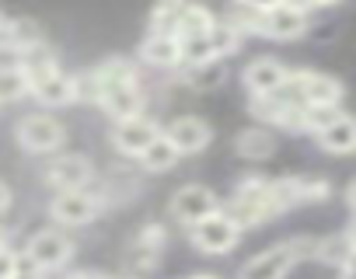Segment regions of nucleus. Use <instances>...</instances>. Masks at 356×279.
<instances>
[{
    "label": "nucleus",
    "mask_w": 356,
    "mask_h": 279,
    "mask_svg": "<svg viewBox=\"0 0 356 279\" xmlns=\"http://www.w3.org/2000/svg\"><path fill=\"white\" fill-rule=\"evenodd\" d=\"M220 210H224L241 230H245V227H259V223L280 217L276 206H273V196H269V178H259V175L238 182V189L231 192V199H227Z\"/></svg>",
    "instance_id": "nucleus-1"
},
{
    "label": "nucleus",
    "mask_w": 356,
    "mask_h": 279,
    "mask_svg": "<svg viewBox=\"0 0 356 279\" xmlns=\"http://www.w3.org/2000/svg\"><path fill=\"white\" fill-rule=\"evenodd\" d=\"M189 237H193V244H196L203 255H227V251L241 241V227H238L224 210H217V213H210V217L189 223Z\"/></svg>",
    "instance_id": "nucleus-2"
},
{
    "label": "nucleus",
    "mask_w": 356,
    "mask_h": 279,
    "mask_svg": "<svg viewBox=\"0 0 356 279\" xmlns=\"http://www.w3.org/2000/svg\"><path fill=\"white\" fill-rule=\"evenodd\" d=\"M18 144L22 151L29 154H53L67 144V129L56 115H46V112H35V115H25L18 122Z\"/></svg>",
    "instance_id": "nucleus-3"
},
{
    "label": "nucleus",
    "mask_w": 356,
    "mask_h": 279,
    "mask_svg": "<svg viewBox=\"0 0 356 279\" xmlns=\"http://www.w3.org/2000/svg\"><path fill=\"white\" fill-rule=\"evenodd\" d=\"M102 213V199L88 189H67L60 196H53L49 203V217L63 227H84Z\"/></svg>",
    "instance_id": "nucleus-4"
},
{
    "label": "nucleus",
    "mask_w": 356,
    "mask_h": 279,
    "mask_svg": "<svg viewBox=\"0 0 356 279\" xmlns=\"http://www.w3.org/2000/svg\"><path fill=\"white\" fill-rule=\"evenodd\" d=\"M70 255H74L70 237L60 234V230H53V227H49V230H39V234L29 241V248H25V262L35 265V269H42V272L63 269V265L70 262Z\"/></svg>",
    "instance_id": "nucleus-5"
},
{
    "label": "nucleus",
    "mask_w": 356,
    "mask_h": 279,
    "mask_svg": "<svg viewBox=\"0 0 356 279\" xmlns=\"http://www.w3.org/2000/svg\"><path fill=\"white\" fill-rule=\"evenodd\" d=\"M154 136H161V126H157L150 115L140 112V115H129V119H119V122H115V129H112V144H115L119 154H126V158H140Z\"/></svg>",
    "instance_id": "nucleus-6"
},
{
    "label": "nucleus",
    "mask_w": 356,
    "mask_h": 279,
    "mask_svg": "<svg viewBox=\"0 0 356 279\" xmlns=\"http://www.w3.org/2000/svg\"><path fill=\"white\" fill-rule=\"evenodd\" d=\"M297 262H300V258H297L293 244L283 241V244H273V248L259 251L255 258H248V262L241 265V279H283Z\"/></svg>",
    "instance_id": "nucleus-7"
},
{
    "label": "nucleus",
    "mask_w": 356,
    "mask_h": 279,
    "mask_svg": "<svg viewBox=\"0 0 356 279\" xmlns=\"http://www.w3.org/2000/svg\"><path fill=\"white\" fill-rule=\"evenodd\" d=\"M217 210H220V196L207 185H182L171 196V217L182 223H196Z\"/></svg>",
    "instance_id": "nucleus-8"
},
{
    "label": "nucleus",
    "mask_w": 356,
    "mask_h": 279,
    "mask_svg": "<svg viewBox=\"0 0 356 279\" xmlns=\"http://www.w3.org/2000/svg\"><path fill=\"white\" fill-rule=\"evenodd\" d=\"M161 133L175 144L178 154H200V151L210 147V140H213L210 122L200 119V115H178V119H175L168 129H161Z\"/></svg>",
    "instance_id": "nucleus-9"
},
{
    "label": "nucleus",
    "mask_w": 356,
    "mask_h": 279,
    "mask_svg": "<svg viewBox=\"0 0 356 279\" xmlns=\"http://www.w3.org/2000/svg\"><path fill=\"white\" fill-rule=\"evenodd\" d=\"M91 178H95V168H91V161L81 158V154H60V158L49 164V171H46V182H49L56 192L88 189Z\"/></svg>",
    "instance_id": "nucleus-10"
},
{
    "label": "nucleus",
    "mask_w": 356,
    "mask_h": 279,
    "mask_svg": "<svg viewBox=\"0 0 356 279\" xmlns=\"http://www.w3.org/2000/svg\"><path fill=\"white\" fill-rule=\"evenodd\" d=\"M307 32V15L297 11V8H286V4H276L262 15V35L266 39H276V42H293Z\"/></svg>",
    "instance_id": "nucleus-11"
},
{
    "label": "nucleus",
    "mask_w": 356,
    "mask_h": 279,
    "mask_svg": "<svg viewBox=\"0 0 356 279\" xmlns=\"http://www.w3.org/2000/svg\"><path fill=\"white\" fill-rule=\"evenodd\" d=\"M300 81V101L304 105H342L346 87L339 77L332 74H318V70H297Z\"/></svg>",
    "instance_id": "nucleus-12"
},
{
    "label": "nucleus",
    "mask_w": 356,
    "mask_h": 279,
    "mask_svg": "<svg viewBox=\"0 0 356 279\" xmlns=\"http://www.w3.org/2000/svg\"><path fill=\"white\" fill-rule=\"evenodd\" d=\"M98 105L105 108L108 119H129V115H140L143 112V91H140V81H126V84H108L102 87V98Z\"/></svg>",
    "instance_id": "nucleus-13"
},
{
    "label": "nucleus",
    "mask_w": 356,
    "mask_h": 279,
    "mask_svg": "<svg viewBox=\"0 0 356 279\" xmlns=\"http://www.w3.org/2000/svg\"><path fill=\"white\" fill-rule=\"evenodd\" d=\"M286 74H290V70H286L280 60L262 56V60H252V63L245 67L241 81H245V91H248L252 98H259V94H273V91H280L283 81H286Z\"/></svg>",
    "instance_id": "nucleus-14"
},
{
    "label": "nucleus",
    "mask_w": 356,
    "mask_h": 279,
    "mask_svg": "<svg viewBox=\"0 0 356 279\" xmlns=\"http://www.w3.org/2000/svg\"><path fill=\"white\" fill-rule=\"evenodd\" d=\"M318 136V147L325 151V154H356V119L353 115H339V119H332L321 133H314Z\"/></svg>",
    "instance_id": "nucleus-15"
},
{
    "label": "nucleus",
    "mask_w": 356,
    "mask_h": 279,
    "mask_svg": "<svg viewBox=\"0 0 356 279\" xmlns=\"http://www.w3.org/2000/svg\"><path fill=\"white\" fill-rule=\"evenodd\" d=\"M140 56L143 63L157 67V70H175L182 67V46H178V35H161V32H150L140 46Z\"/></svg>",
    "instance_id": "nucleus-16"
},
{
    "label": "nucleus",
    "mask_w": 356,
    "mask_h": 279,
    "mask_svg": "<svg viewBox=\"0 0 356 279\" xmlns=\"http://www.w3.org/2000/svg\"><path fill=\"white\" fill-rule=\"evenodd\" d=\"M29 94H32L39 105H46V108H63V105L74 101V77L63 74V70H56V74H49L46 81L32 84Z\"/></svg>",
    "instance_id": "nucleus-17"
},
{
    "label": "nucleus",
    "mask_w": 356,
    "mask_h": 279,
    "mask_svg": "<svg viewBox=\"0 0 356 279\" xmlns=\"http://www.w3.org/2000/svg\"><path fill=\"white\" fill-rule=\"evenodd\" d=\"M234 151H238L245 161H269V158L276 154V136H273L266 126L241 129L238 140H234Z\"/></svg>",
    "instance_id": "nucleus-18"
},
{
    "label": "nucleus",
    "mask_w": 356,
    "mask_h": 279,
    "mask_svg": "<svg viewBox=\"0 0 356 279\" xmlns=\"http://www.w3.org/2000/svg\"><path fill=\"white\" fill-rule=\"evenodd\" d=\"M18 67L25 70L29 87H32V84H39V81H46L49 74H56V70H60V63H56V56H53V49H49L46 42L22 49V53H18Z\"/></svg>",
    "instance_id": "nucleus-19"
},
{
    "label": "nucleus",
    "mask_w": 356,
    "mask_h": 279,
    "mask_svg": "<svg viewBox=\"0 0 356 279\" xmlns=\"http://www.w3.org/2000/svg\"><path fill=\"white\" fill-rule=\"evenodd\" d=\"M193 0H157V8L150 11V32H161V35H178L182 28V15Z\"/></svg>",
    "instance_id": "nucleus-20"
},
{
    "label": "nucleus",
    "mask_w": 356,
    "mask_h": 279,
    "mask_svg": "<svg viewBox=\"0 0 356 279\" xmlns=\"http://www.w3.org/2000/svg\"><path fill=\"white\" fill-rule=\"evenodd\" d=\"M182 158L175 151V144L161 133V136H154L150 144H147V151L140 154V164H143V171H154V175H161V171H171L175 168V161Z\"/></svg>",
    "instance_id": "nucleus-21"
},
{
    "label": "nucleus",
    "mask_w": 356,
    "mask_h": 279,
    "mask_svg": "<svg viewBox=\"0 0 356 279\" xmlns=\"http://www.w3.org/2000/svg\"><path fill=\"white\" fill-rule=\"evenodd\" d=\"M210 46H213V56L217 60H227V56H234L238 49H241V42H245V35L231 25V22H224V18H217L213 25H210Z\"/></svg>",
    "instance_id": "nucleus-22"
},
{
    "label": "nucleus",
    "mask_w": 356,
    "mask_h": 279,
    "mask_svg": "<svg viewBox=\"0 0 356 279\" xmlns=\"http://www.w3.org/2000/svg\"><path fill=\"white\" fill-rule=\"evenodd\" d=\"M224 77H227L224 60H207V63H196V67L186 70V84L196 87V91H213V87L224 84Z\"/></svg>",
    "instance_id": "nucleus-23"
},
{
    "label": "nucleus",
    "mask_w": 356,
    "mask_h": 279,
    "mask_svg": "<svg viewBox=\"0 0 356 279\" xmlns=\"http://www.w3.org/2000/svg\"><path fill=\"white\" fill-rule=\"evenodd\" d=\"M29 94V77L18 63H4L0 67V105H15Z\"/></svg>",
    "instance_id": "nucleus-24"
},
{
    "label": "nucleus",
    "mask_w": 356,
    "mask_h": 279,
    "mask_svg": "<svg viewBox=\"0 0 356 279\" xmlns=\"http://www.w3.org/2000/svg\"><path fill=\"white\" fill-rule=\"evenodd\" d=\"M262 15L266 11H259V8H248V4H231V11L224 15V22H231L241 35H262Z\"/></svg>",
    "instance_id": "nucleus-25"
},
{
    "label": "nucleus",
    "mask_w": 356,
    "mask_h": 279,
    "mask_svg": "<svg viewBox=\"0 0 356 279\" xmlns=\"http://www.w3.org/2000/svg\"><path fill=\"white\" fill-rule=\"evenodd\" d=\"M178 46H182V63H189V67L207 63V60H217L207 32H196V35H178Z\"/></svg>",
    "instance_id": "nucleus-26"
},
{
    "label": "nucleus",
    "mask_w": 356,
    "mask_h": 279,
    "mask_svg": "<svg viewBox=\"0 0 356 279\" xmlns=\"http://www.w3.org/2000/svg\"><path fill=\"white\" fill-rule=\"evenodd\" d=\"M342 115V105H304V112H300V129H307V133H321L332 119H339Z\"/></svg>",
    "instance_id": "nucleus-27"
},
{
    "label": "nucleus",
    "mask_w": 356,
    "mask_h": 279,
    "mask_svg": "<svg viewBox=\"0 0 356 279\" xmlns=\"http://www.w3.org/2000/svg\"><path fill=\"white\" fill-rule=\"evenodd\" d=\"M293 192H297V203H325L332 196V185L325 178H314V175H297Z\"/></svg>",
    "instance_id": "nucleus-28"
},
{
    "label": "nucleus",
    "mask_w": 356,
    "mask_h": 279,
    "mask_svg": "<svg viewBox=\"0 0 356 279\" xmlns=\"http://www.w3.org/2000/svg\"><path fill=\"white\" fill-rule=\"evenodd\" d=\"M217 22V15L210 8H203L200 0H193V4L186 8L182 15V28H178V35H196V32H210V25Z\"/></svg>",
    "instance_id": "nucleus-29"
},
{
    "label": "nucleus",
    "mask_w": 356,
    "mask_h": 279,
    "mask_svg": "<svg viewBox=\"0 0 356 279\" xmlns=\"http://www.w3.org/2000/svg\"><path fill=\"white\" fill-rule=\"evenodd\" d=\"M349 251H353V244H349V237H346V234L321 237V241L314 244V258H321L325 265H335V269H339V262H342Z\"/></svg>",
    "instance_id": "nucleus-30"
},
{
    "label": "nucleus",
    "mask_w": 356,
    "mask_h": 279,
    "mask_svg": "<svg viewBox=\"0 0 356 279\" xmlns=\"http://www.w3.org/2000/svg\"><path fill=\"white\" fill-rule=\"evenodd\" d=\"M39 42H46L39 22H32V18H15V46H18L15 53H22V49H29V46H39Z\"/></svg>",
    "instance_id": "nucleus-31"
},
{
    "label": "nucleus",
    "mask_w": 356,
    "mask_h": 279,
    "mask_svg": "<svg viewBox=\"0 0 356 279\" xmlns=\"http://www.w3.org/2000/svg\"><path fill=\"white\" fill-rule=\"evenodd\" d=\"M18 262H22L18 251H11L8 244H0V279H11L15 269H18Z\"/></svg>",
    "instance_id": "nucleus-32"
},
{
    "label": "nucleus",
    "mask_w": 356,
    "mask_h": 279,
    "mask_svg": "<svg viewBox=\"0 0 356 279\" xmlns=\"http://www.w3.org/2000/svg\"><path fill=\"white\" fill-rule=\"evenodd\" d=\"M15 18H0V53H15Z\"/></svg>",
    "instance_id": "nucleus-33"
},
{
    "label": "nucleus",
    "mask_w": 356,
    "mask_h": 279,
    "mask_svg": "<svg viewBox=\"0 0 356 279\" xmlns=\"http://www.w3.org/2000/svg\"><path fill=\"white\" fill-rule=\"evenodd\" d=\"M11 279H46V272L42 269H35V265H29L25 258L18 262V269H15V276Z\"/></svg>",
    "instance_id": "nucleus-34"
},
{
    "label": "nucleus",
    "mask_w": 356,
    "mask_h": 279,
    "mask_svg": "<svg viewBox=\"0 0 356 279\" xmlns=\"http://www.w3.org/2000/svg\"><path fill=\"white\" fill-rule=\"evenodd\" d=\"M339 279H356V248L339 262Z\"/></svg>",
    "instance_id": "nucleus-35"
},
{
    "label": "nucleus",
    "mask_w": 356,
    "mask_h": 279,
    "mask_svg": "<svg viewBox=\"0 0 356 279\" xmlns=\"http://www.w3.org/2000/svg\"><path fill=\"white\" fill-rule=\"evenodd\" d=\"M280 4H286V8H297V11H304V15H311V11H318V8H321L318 0H280Z\"/></svg>",
    "instance_id": "nucleus-36"
},
{
    "label": "nucleus",
    "mask_w": 356,
    "mask_h": 279,
    "mask_svg": "<svg viewBox=\"0 0 356 279\" xmlns=\"http://www.w3.org/2000/svg\"><path fill=\"white\" fill-rule=\"evenodd\" d=\"M11 203H15V196H11L8 182H0V213H8V210H11Z\"/></svg>",
    "instance_id": "nucleus-37"
},
{
    "label": "nucleus",
    "mask_w": 356,
    "mask_h": 279,
    "mask_svg": "<svg viewBox=\"0 0 356 279\" xmlns=\"http://www.w3.org/2000/svg\"><path fill=\"white\" fill-rule=\"evenodd\" d=\"M238 4H248V8H259V11H269V8H276L280 0H238Z\"/></svg>",
    "instance_id": "nucleus-38"
},
{
    "label": "nucleus",
    "mask_w": 356,
    "mask_h": 279,
    "mask_svg": "<svg viewBox=\"0 0 356 279\" xmlns=\"http://www.w3.org/2000/svg\"><path fill=\"white\" fill-rule=\"evenodd\" d=\"M346 203H349V210L356 213V182H353V185L346 189Z\"/></svg>",
    "instance_id": "nucleus-39"
},
{
    "label": "nucleus",
    "mask_w": 356,
    "mask_h": 279,
    "mask_svg": "<svg viewBox=\"0 0 356 279\" xmlns=\"http://www.w3.org/2000/svg\"><path fill=\"white\" fill-rule=\"evenodd\" d=\"M346 237H349V244H353V248H356V217H353V223H349V227H346Z\"/></svg>",
    "instance_id": "nucleus-40"
},
{
    "label": "nucleus",
    "mask_w": 356,
    "mask_h": 279,
    "mask_svg": "<svg viewBox=\"0 0 356 279\" xmlns=\"http://www.w3.org/2000/svg\"><path fill=\"white\" fill-rule=\"evenodd\" d=\"M70 279H108V276H102V272H77V276H70Z\"/></svg>",
    "instance_id": "nucleus-41"
},
{
    "label": "nucleus",
    "mask_w": 356,
    "mask_h": 279,
    "mask_svg": "<svg viewBox=\"0 0 356 279\" xmlns=\"http://www.w3.org/2000/svg\"><path fill=\"white\" fill-rule=\"evenodd\" d=\"M318 4H321V8H332V4H339V0H318Z\"/></svg>",
    "instance_id": "nucleus-42"
},
{
    "label": "nucleus",
    "mask_w": 356,
    "mask_h": 279,
    "mask_svg": "<svg viewBox=\"0 0 356 279\" xmlns=\"http://www.w3.org/2000/svg\"><path fill=\"white\" fill-rule=\"evenodd\" d=\"M0 244H8V230L4 227H0Z\"/></svg>",
    "instance_id": "nucleus-43"
},
{
    "label": "nucleus",
    "mask_w": 356,
    "mask_h": 279,
    "mask_svg": "<svg viewBox=\"0 0 356 279\" xmlns=\"http://www.w3.org/2000/svg\"><path fill=\"white\" fill-rule=\"evenodd\" d=\"M193 279H217V276H210V272H203V276H193Z\"/></svg>",
    "instance_id": "nucleus-44"
},
{
    "label": "nucleus",
    "mask_w": 356,
    "mask_h": 279,
    "mask_svg": "<svg viewBox=\"0 0 356 279\" xmlns=\"http://www.w3.org/2000/svg\"><path fill=\"white\" fill-rule=\"evenodd\" d=\"M0 18H4V15H0Z\"/></svg>",
    "instance_id": "nucleus-45"
}]
</instances>
